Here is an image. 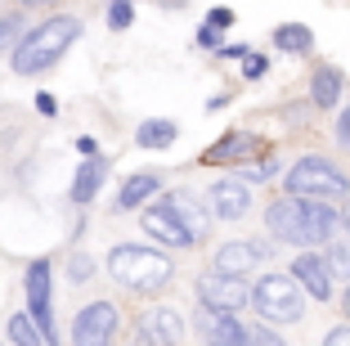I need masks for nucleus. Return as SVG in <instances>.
Listing matches in <instances>:
<instances>
[{"mask_svg":"<svg viewBox=\"0 0 350 346\" xmlns=\"http://www.w3.org/2000/svg\"><path fill=\"white\" fill-rule=\"evenodd\" d=\"M292 279H297V284H306V293L319 297V301H328V297H332V270H328V261H323V256H314V252H306V256H297V261H292Z\"/></svg>","mask_w":350,"mask_h":346,"instance_id":"4468645a","label":"nucleus"},{"mask_svg":"<svg viewBox=\"0 0 350 346\" xmlns=\"http://www.w3.org/2000/svg\"><path fill=\"white\" fill-rule=\"evenodd\" d=\"M243 346H288V342H283L278 333H269V328H247Z\"/></svg>","mask_w":350,"mask_h":346,"instance_id":"bb28decb","label":"nucleus"},{"mask_svg":"<svg viewBox=\"0 0 350 346\" xmlns=\"http://www.w3.org/2000/svg\"><path fill=\"white\" fill-rule=\"evenodd\" d=\"M274 45L283 54H306L310 45H314V36H310V27H301V23H283V27L274 32Z\"/></svg>","mask_w":350,"mask_h":346,"instance_id":"6ab92c4d","label":"nucleus"},{"mask_svg":"<svg viewBox=\"0 0 350 346\" xmlns=\"http://www.w3.org/2000/svg\"><path fill=\"white\" fill-rule=\"evenodd\" d=\"M323 346H350V324H341V328H332L328 337H323Z\"/></svg>","mask_w":350,"mask_h":346,"instance_id":"7c9ffc66","label":"nucleus"},{"mask_svg":"<svg viewBox=\"0 0 350 346\" xmlns=\"http://www.w3.org/2000/svg\"><path fill=\"white\" fill-rule=\"evenodd\" d=\"M117 337V306L113 301H90L72 324V346H113Z\"/></svg>","mask_w":350,"mask_h":346,"instance_id":"423d86ee","label":"nucleus"},{"mask_svg":"<svg viewBox=\"0 0 350 346\" xmlns=\"http://www.w3.org/2000/svg\"><path fill=\"white\" fill-rule=\"evenodd\" d=\"M131 18H135V10L126 5V0H113V5H108V27H113V32H126Z\"/></svg>","mask_w":350,"mask_h":346,"instance_id":"b1692460","label":"nucleus"},{"mask_svg":"<svg viewBox=\"0 0 350 346\" xmlns=\"http://www.w3.org/2000/svg\"><path fill=\"white\" fill-rule=\"evenodd\" d=\"M265 256H269L265 243H256V238H234V243H225L216 252L211 270H216V275H229V279H247Z\"/></svg>","mask_w":350,"mask_h":346,"instance_id":"1a4fd4ad","label":"nucleus"},{"mask_svg":"<svg viewBox=\"0 0 350 346\" xmlns=\"http://www.w3.org/2000/svg\"><path fill=\"white\" fill-rule=\"evenodd\" d=\"M90 270H94V261H90V256H81V252L68 261V275H72L77 284H85V279H90Z\"/></svg>","mask_w":350,"mask_h":346,"instance_id":"cd10ccee","label":"nucleus"},{"mask_svg":"<svg viewBox=\"0 0 350 346\" xmlns=\"http://www.w3.org/2000/svg\"><path fill=\"white\" fill-rule=\"evenodd\" d=\"M256 153H260V140H256V135L234 131V135H225L220 144H211V149L202 153V162L206 166H225V162H243V166H247Z\"/></svg>","mask_w":350,"mask_h":346,"instance_id":"ddd939ff","label":"nucleus"},{"mask_svg":"<svg viewBox=\"0 0 350 346\" xmlns=\"http://www.w3.org/2000/svg\"><path fill=\"white\" fill-rule=\"evenodd\" d=\"M269 234L283 238V243H301L306 247V216H301V198H274L265 212Z\"/></svg>","mask_w":350,"mask_h":346,"instance_id":"9d476101","label":"nucleus"},{"mask_svg":"<svg viewBox=\"0 0 350 346\" xmlns=\"http://www.w3.org/2000/svg\"><path fill=\"white\" fill-rule=\"evenodd\" d=\"M27 306H31V324L41 328L45 346H59V328H54V310H50V261H31L27 265Z\"/></svg>","mask_w":350,"mask_h":346,"instance_id":"39448f33","label":"nucleus"},{"mask_svg":"<svg viewBox=\"0 0 350 346\" xmlns=\"http://www.w3.org/2000/svg\"><path fill=\"white\" fill-rule=\"evenodd\" d=\"M81 36V23L68 18V14H59V18H45L41 27H31L27 36H23V45L14 50V72L18 77H36V72H45L50 63H59L63 54H68V45Z\"/></svg>","mask_w":350,"mask_h":346,"instance_id":"f257e3e1","label":"nucleus"},{"mask_svg":"<svg viewBox=\"0 0 350 346\" xmlns=\"http://www.w3.org/2000/svg\"><path fill=\"white\" fill-rule=\"evenodd\" d=\"M103 175H108V158H85L77 180H72V203H90V198L99 194Z\"/></svg>","mask_w":350,"mask_h":346,"instance_id":"dca6fc26","label":"nucleus"},{"mask_svg":"<svg viewBox=\"0 0 350 346\" xmlns=\"http://www.w3.org/2000/svg\"><path fill=\"white\" fill-rule=\"evenodd\" d=\"M198 45H206V50H211V45H220V32L202 23V32H198Z\"/></svg>","mask_w":350,"mask_h":346,"instance_id":"2f4dec72","label":"nucleus"},{"mask_svg":"<svg viewBox=\"0 0 350 346\" xmlns=\"http://www.w3.org/2000/svg\"><path fill=\"white\" fill-rule=\"evenodd\" d=\"M220 54H225V59H247V45H225V50H220Z\"/></svg>","mask_w":350,"mask_h":346,"instance_id":"72a5a7b5","label":"nucleus"},{"mask_svg":"<svg viewBox=\"0 0 350 346\" xmlns=\"http://www.w3.org/2000/svg\"><path fill=\"white\" fill-rule=\"evenodd\" d=\"M108 275L122 288H131V293H162L171 284V256L153 252V247H139V243H122L108 256Z\"/></svg>","mask_w":350,"mask_h":346,"instance_id":"f03ea898","label":"nucleus"},{"mask_svg":"<svg viewBox=\"0 0 350 346\" xmlns=\"http://www.w3.org/2000/svg\"><path fill=\"white\" fill-rule=\"evenodd\" d=\"M310 99L319 103V108H332L341 99V72L337 68H314L310 77Z\"/></svg>","mask_w":350,"mask_h":346,"instance_id":"a211bd4d","label":"nucleus"},{"mask_svg":"<svg viewBox=\"0 0 350 346\" xmlns=\"http://www.w3.org/2000/svg\"><path fill=\"white\" fill-rule=\"evenodd\" d=\"M36 108H41L45 117H54V95H36Z\"/></svg>","mask_w":350,"mask_h":346,"instance_id":"f704fd0d","label":"nucleus"},{"mask_svg":"<svg viewBox=\"0 0 350 346\" xmlns=\"http://www.w3.org/2000/svg\"><path fill=\"white\" fill-rule=\"evenodd\" d=\"M162 189V180H157L153 171H139V175H131V180L122 184V194H117V203L126 207V212H135L139 203H148V198Z\"/></svg>","mask_w":350,"mask_h":346,"instance_id":"f3484780","label":"nucleus"},{"mask_svg":"<svg viewBox=\"0 0 350 346\" xmlns=\"http://www.w3.org/2000/svg\"><path fill=\"white\" fill-rule=\"evenodd\" d=\"M229 23H234V10H225V5H220V10H211V18H206V27H216V32H225Z\"/></svg>","mask_w":350,"mask_h":346,"instance_id":"c756f323","label":"nucleus"},{"mask_svg":"<svg viewBox=\"0 0 350 346\" xmlns=\"http://www.w3.org/2000/svg\"><path fill=\"white\" fill-rule=\"evenodd\" d=\"M247 68H243V77H247V82H256V77H265V59H260V54H247Z\"/></svg>","mask_w":350,"mask_h":346,"instance_id":"c85d7f7f","label":"nucleus"},{"mask_svg":"<svg viewBox=\"0 0 350 346\" xmlns=\"http://www.w3.org/2000/svg\"><path fill=\"white\" fill-rule=\"evenodd\" d=\"M198 328H202L206 346H243V337H247V328L238 324L234 315H216V310H202V315H198Z\"/></svg>","mask_w":350,"mask_h":346,"instance_id":"2eb2a0df","label":"nucleus"},{"mask_svg":"<svg viewBox=\"0 0 350 346\" xmlns=\"http://www.w3.org/2000/svg\"><path fill=\"white\" fill-rule=\"evenodd\" d=\"M341 225H346V230H350V207H346V212H341Z\"/></svg>","mask_w":350,"mask_h":346,"instance_id":"c9c22d12","label":"nucleus"},{"mask_svg":"<svg viewBox=\"0 0 350 346\" xmlns=\"http://www.w3.org/2000/svg\"><path fill=\"white\" fill-rule=\"evenodd\" d=\"M175 135H180V131H175V122H139L135 140H139V149H166Z\"/></svg>","mask_w":350,"mask_h":346,"instance_id":"aec40b11","label":"nucleus"},{"mask_svg":"<svg viewBox=\"0 0 350 346\" xmlns=\"http://www.w3.org/2000/svg\"><path fill=\"white\" fill-rule=\"evenodd\" d=\"M198 301L202 310H216V315H234L238 306H247V279H229V275H202L198 279Z\"/></svg>","mask_w":350,"mask_h":346,"instance_id":"6e6552de","label":"nucleus"},{"mask_svg":"<svg viewBox=\"0 0 350 346\" xmlns=\"http://www.w3.org/2000/svg\"><path fill=\"white\" fill-rule=\"evenodd\" d=\"M166 207H171V212L193 230V238H202V212L193 207V198H189V194H171V198H166Z\"/></svg>","mask_w":350,"mask_h":346,"instance_id":"412c9836","label":"nucleus"},{"mask_svg":"<svg viewBox=\"0 0 350 346\" xmlns=\"http://www.w3.org/2000/svg\"><path fill=\"white\" fill-rule=\"evenodd\" d=\"M243 175H247L252 184H260V180H274V175H278V162H274V158H265V162H256V166H243Z\"/></svg>","mask_w":350,"mask_h":346,"instance_id":"a878e982","label":"nucleus"},{"mask_svg":"<svg viewBox=\"0 0 350 346\" xmlns=\"http://www.w3.org/2000/svg\"><path fill=\"white\" fill-rule=\"evenodd\" d=\"M135 337H139V346H180L185 342V315L175 306H153L139 315Z\"/></svg>","mask_w":350,"mask_h":346,"instance_id":"0eeeda50","label":"nucleus"},{"mask_svg":"<svg viewBox=\"0 0 350 346\" xmlns=\"http://www.w3.org/2000/svg\"><path fill=\"white\" fill-rule=\"evenodd\" d=\"M252 306L269 324H297L301 310H306V297H301V284L292 275H265L252 288Z\"/></svg>","mask_w":350,"mask_h":346,"instance_id":"20e7f679","label":"nucleus"},{"mask_svg":"<svg viewBox=\"0 0 350 346\" xmlns=\"http://www.w3.org/2000/svg\"><path fill=\"white\" fill-rule=\"evenodd\" d=\"M23 36H27V27H23V14H10V18H0V50H10L14 41L23 45Z\"/></svg>","mask_w":350,"mask_h":346,"instance_id":"5701e85b","label":"nucleus"},{"mask_svg":"<svg viewBox=\"0 0 350 346\" xmlns=\"http://www.w3.org/2000/svg\"><path fill=\"white\" fill-rule=\"evenodd\" d=\"M328 270H332V275H350V243H332Z\"/></svg>","mask_w":350,"mask_h":346,"instance_id":"393cba45","label":"nucleus"},{"mask_svg":"<svg viewBox=\"0 0 350 346\" xmlns=\"http://www.w3.org/2000/svg\"><path fill=\"white\" fill-rule=\"evenodd\" d=\"M350 189L346 171L328 158H301L288 171V198H306V203H332Z\"/></svg>","mask_w":350,"mask_h":346,"instance_id":"7ed1b4c3","label":"nucleus"},{"mask_svg":"<svg viewBox=\"0 0 350 346\" xmlns=\"http://www.w3.org/2000/svg\"><path fill=\"white\" fill-rule=\"evenodd\" d=\"M144 230L153 238H162L166 247H193L198 238H193V230H189L180 216L171 212L166 203H157V207H144Z\"/></svg>","mask_w":350,"mask_h":346,"instance_id":"9b49d317","label":"nucleus"},{"mask_svg":"<svg viewBox=\"0 0 350 346\" xmlns=\"http://www.w3.org/2000/svg\"><path fill=\"white\" fill-rule=\"evenodd\" d=\"M346 315H350V293H346Z\"/></svg>","mask_w":350,"mask_h":346,"instance_id":"e433bc0d","label":"nucleus"},{"mask_svg":"<svg viewBox=\"0 0 350 346\" xmlns=\"http://www.w3.org/2000/svg\"><path fill=\"white\" fill-rule=\"evenodd\" d=\"M206 207H211L220 221H243V216L252 212V189H247V180H220V184H211Z\"/></svg>","mask_w":350,"mask_h":346,"instance_id":"f8f14e48","label":"nucleus"},{"mask_svg":"<svg viewBox=\"0 0 350 346\" xmlns=\"http://www.w3.org/2000/svg\"><path fill=\"white\" fill-rule=\"evenodd\" d=\"M337 135H341V144H350V108L341 112V122H337Z\"/></svg>","mask_w":350,"mask_h":346,"instance_id":"473e14b6","label":"nucleus"},{"mask_svg":"<svg viewBox=\"0 0 350 346\" xmlns=\"http://www.w3.org/2000/svg\"><path fill=\"white\" fill-rule=\"evenodd\" d=\"M10 337H14V346H45V337H41V328L31 324V315H10Z\"/></svg>","mask_w":350,"mask_h":346,"instance_id":"4be33fe9","label":"nucleus"}]
</instances>
